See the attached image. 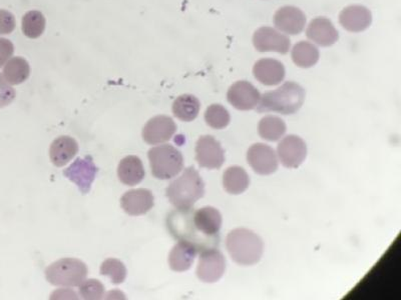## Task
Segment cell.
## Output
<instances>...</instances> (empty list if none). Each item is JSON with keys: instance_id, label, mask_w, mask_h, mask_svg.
Returning <instances> with one entry per match:
<instances>
[{"instance_id": "cell-1", "label": "cell", "mask_w": 401, "mask_h": 300, "mask_svg": "<svg viewBox=\"0 0 401 300\" xmlns=\"http://www.w3.org/2000/svg\"><path fill=\"white\" fill-rule=\"evenodd\" d=\"M222 222L220 212L211 207L198 210L193 207L176 210L167 220L171 234L178 240L195 245L199 252L218 247Z\"/></svg>"}, {"instance_id": "cell-2", "label": "cell", "mask_w": 401, "mask_h": 300, "mask_svg": "<svg viewBox=\"0 0 401 300\" xmlns=\"http://www.w3.org/2000/svg\"><path fill=\"white\" fill-rule=\"evenodd\" d=\"M305 100V90L293 81H287L280 88L261 95L256 110L259 113H277L290 115L302 108Z\"/></svg>"}, {"instance_id": "cell-3", "label": "cell", "mask_w": 401, "mask_h": 300, "mask_svg": "<svg viewBox=\"0 0 401 300\" xmlns=\"http://www.w3.org/2000/svg\"><path fill=\"white\" fill-rule=\"evenodd\" d=\"M226 247L237 264L250 267L260 262L264 252L263 240L252 230L237 228L227 235Z\"/></svg>"}, {"instance_id": "cell-4", "label": "cell", "mask_w": 401, "mask_h": 300, "mask_svg": "<svg viewBox=\"0 0 401 300\" xmlns=\"http://www.w3.org/2000/svg\"><path fill=\"white\" fill-rule=\"evenodd\" d=\"M166 192L177 210H189L205 195V183L195 168L188 167L170 183Z\"/></svg>"}, {"instance_id": "cell-5", "label": "cell", "mask_w": 401, "mask_h": 300, "mask_svg": "<svg viewBox=\"0 0 401 300\" xmlns=\"http://www.w3.org/2000/svg\"><path fill=\"white\" fill-rule=\"evenodd\" d=\"M148 157L152 173L158 180H171L183 170V155L173 145L154 146L149 150Z\"/></svg>"}, {"instance_id": "cell-6", "label": "cell", "mask_w": 401, "mask_h": 300, "mask_svg": "<svg viewBox=\"0 0 401 300\" xmlns=\"http://www.w3.org/2000/svg\"><path fill=\"white\" fill-rule=\"evenodd\" d=\"M88 267L81 260L62 259L46 269L47 281L56 286L76 287L88 276Z\"/></svg>"}, {"instance_id": "cell-7", "label": "cell", "mask_w": 401, "mask_h": 300, "mask_svg": "<svg viewBox=\"0 0 401 300\" xmlns=\"http://www.w3.org/2000/svg\"><path fill=\"white\" fill-rule=\"evenodd\" d=\"M225 271V257L217 247H211L200 252L197 276L201 281L214 284L222 279Z\"/></svg>"}, {"instance_id": "cell-8", "label": "cell", "mask_w": 401, "mask_h": 300, "mask_svg": "<svg viewBox=\"0 0 401 300\" xmlns=\"http://www.w3.org/2000/svg\"><path fill=\"white\" fill-rule=\"evenodd\" d=\"M196 160L201 167L219 170L225 162V152L213 136H201L197 141Z\"/></svg>"}, {"instance_id": "cell-9", "label": "cell", "mask_w": 401, "mask_h": 300, "mask_svg": "<svg viewBox=\"0 0 401 300\" xmlns=\"http://www.w3.org/2000/svg\"><path fill=\"white\" fill-rule=\"evenodd\" d=\"M99 168L94 163L91 155L84 158H77L69 168L64 170V175L72 182L76 183L83 195L91 190Z\"/></svg>"}, {"instance_id": "cell-10", "label": "cell", "mask_w": 401, "mask_h": 300, "mask_svg": "<svg viewBox=\"0 0 401 300\" xmlns=\"http://www.w3.org/2000/svg\"><path fill=\"white\" fill-rule=\"evenodd\" d=\"M278 160L285 167L297 168L307 156V146L302 138L296 135L285 136L279 143L277 148Z\"/></svg>"}, {"instance_id": "cell-11", "label": "cell", "mask_w": 401, "mask_h": 300, "mask_svg": "<svg viewBox=\"0 0 401 300\" xmlns=\"http://www.w3.org/2000/svg\"><path fill=\"white\" fill-rule=\"evenodd\" d=\"M253 43L256 51L260 52H278L288 53L291 47L290 39L272 27H261L253 36Z\"/></svg>"}, {"instance_id": "cell-12", "label": "cell", "mask_w": 401, "mask_h": 300, "mask_svg": "<svg viewBox=\"0 0 401 300\" xmlns=\"http://www.w3.org/2000/svg\"><path fill=\"white\" fill-rule=\"evenodd\" d=\"M176 131L177 125L170 116H154L144 125L143 138L148 145H163L172 140Z\"/></svg>"}, {"instance_id": "cell-13", "label": "cell", "mask_w": 401, "mask_h": 300, "mask_svg": "<svg viewBox=\"0 0 401 300\" xmlns=\"http://www.w3.org/2000/svg\"><path fill=\"white\" fill-rule=\"evenodd\" d=\"M247 161L253 170L260 175H270L278 170L277 153L263 143L253 145L249 148Z\"/></svg>"}, {"instance_id": "cell-14", "label": "cell", "mask_w": 401, "mask_h": 300, "mask_svg": "<svg viewBox=\"0 0 401 300\" xmlns=\"http://www.w3.org/2000/svg\"><path fill=\"white\" fill-rule=\"evenodd\" d=\"M227 98L231 105L238 110H252L257 108L261 94L252 83L241 81L229 88Z\"/></svg>"}, {"instance_id": "cell-15", "label": "cell", "mask_w": 401, "mask_h": 300, "mask_svg": "<svg viewBox=\"0 0 401 300\" xmlns=\"http://www.w3.org/2000/svg\"><path fill=\"white\" fill-rule=\"evenodd\" d=\"M276 29L288 36H297L303 31L306 16L301 9L295 6L281 7L274 16Z\"/></svg>"}, {"instance_id": "cell-16", "label": "cell", "mask_w": 401, "mask_h": 300, "mask_svg": "<svg viewBox=\"0 0 401 300\" xmlns=\"http://www.w3.org/2000/svg\"><path fill=\"white\" fill-rule=\"evenodd\" d=\"M154 195L151 190L139 188L124 193L121 200L124 212L132 217L146 214L154 207Z\"/></svg>"}, {"instance_id": "cell-17", "label": "cell", "mask_w": 401, "mask_h": 300, "mask_svg": "<svg viewBox=\"0 0 401 300\" xmlns=\"http://www.w3.org/2000/svg\"><path fill=\"white\" fill-rule=\"evenodd\" d=\"M306 36L308 39L319 46L328 47L333 46L340 38L332 22L325 17H317L309 24Z\"/></svg>"}, {"instance_id": "cell-18", "label": "cell", "mask_w": 401, "mask_h": 300, "mask_svg": "<svg viewBox=\"0 0 401 300\" xmlns=\"http://www.w3.org/2000/svg\"><path fill=\"white\" fill-rule=\"evenodd\" d=\"M253 73L259 83L264 86H272L282 83L286 71L280 61L272 58H264L255 63Z\"/></svg>"}, {"instance_id": "cell-19", "label": "cell", "mask_w": 401, "mask_h": 300, "mask_svg": "<svg viewBox=\"0 0 401 300\" xmlns=\"http://www.w3.org/2000/svg\"><path fill=\"white\" fill-rule=\"evenodd\" d=\"M341 26L350 32L365 31L372 22V14L370 9L362 6H350L341 11Z\"/></svg>"}, {"instance_id": "cell-20", "label": "cell", "mask_w": 401, "mask_h": 300, "mask_svg": "<svg viewBox=\"0 0 401 300\" xmlns=\"http://www.w3.org/2000/svg\"><path fill=\"white\" fill-rule=\"evenodd\" d=\"M198 252L195 245L179 240L178 244L173 247L169 255V264L171 269L176 272H184L190 269Z\"/></svg>"}, {"instance_id": "cell-21", "label": "cell", "mask_w": 401, "mask_h": 300, "mask_svg": "<svg viewBox=\"0 0 401 300\" xmlns=\"http://www.w3.org/2000/svg\"><path fill=\"white\" fill-rule=\"evenodd\" d=\"M77 151H79V145L76 140L71 136H59L52 141L49 156L54 165L62 167L74 160Z\"/></svg>"}, {"instance_id": "cell-22", "label": "cell", "mask_w": 401, "mask_h": 300, "mask_svg": "<svg viewBox=\"0 0 401 300\" xmlns=\"http://www.w3.org/2000/svg\"><path fill=\"white\" fill-rule=\"evenodd\" d=\"M144 175L146 172H144L143 162L138 156H126L119 162L118 167L119 180L128 187H134L143 182Z\"/></svg>"}, {"instance_id": "cell-23", "label": "cell", "mask_w": 401, "mask_h": 300, "mask_svg": "<svg viewBox=\"0 0 401 300\" xmlns=\"http://www.w3.org/2000/svg\"><path fill=\"white\" fill-rule=\"evenodd\" d=\"M223 185L227 192L238 195L245 192L250 185V177L240 166H231L224 172Z\"/></svg>"}, {"instance_id": "cell-24", "label": "cell", "mask_w": 401, "mask_h": 300, "mask_svg": "<svg viewBox=\"0 0 401 300\" xmlns=\"http://www.w3.org/2000/svg\"><path fill=\"white\" fill-rule=\"evenodd\" d=\"M201 103L196 96L183 94L174 101L173 113L182 121L190 123L195 120L200 113Z\"/></svg>"}, {"instance_id": "cell-25", "label": "cell", "mask_w": 401, "mask_h": 300, "mask_svg": "<svg viewBox=\"0 0 401 300\" xmlns=\"http://www.w3.org/2000/svg\"><path fill=\"white\" fill-rule=\"evenodd\" d=\"M29 74H31V68L26 59L22 57H14L4 66L2 76L11 86H19L29 78Z\"/></svg>"}, {"instance_id": "cell-26", "label": "cell", "mask_w": 401, "mask_h": 300, "mask_svg": "<svg viewBox=\"0 0 401 300\" xmlns=\"http://www.w3.org/2000/svg\"><path fill=\"white\" fill-rule=\"evenodd\" d=\"M294 63L301 68H312L318 63L319 51L317 47L308 41L296 43L291 52Z\"/></svg>"}, {"instance_id": "cell-27", "label": "cell", "mask_w": 401, "mask_h": 300, "mask_svg": "<svg viewBox=\"0 0 401 300\" xmlns=\"http://www.w3.org/2000/svg\"><path fill=\"white\" fill-rule=\"evenodd\" d=\"M259 135L263 140L277 141L283 138L286 133V125L282 119L277 116L268 115L261 119L258 126Z\"/></svg>"}, {"instance_id": "cell-28", "label": "cell", "mask_w": 401, "mask_h": 300, "mask_svg": "<svg viewBox=\"0 0 401 300\" xmlns=\"http://www.w3.org/2000/svg\"><path fill=\"white\" fill-rule=\"evenodd\" d=\"M21 29L24 36L29 38H39L46 29L44 14L36 11L26 12L22 17Z\"/></svg>"}, {"instance_id": "cell-29", "label": "cell", "mask_w": 401, "mask_h": 300, "mask_svg": "<svg viewBox=\"0 0 401 300\" xmlns=\"http://www.w3.org/2000/svg\"><path fill=\"white\" fill-rule=\"evenodd\" d=\"M207 125L214 130H223L230 123V113L220 104H212L205 113Z\"/></svg>"}, {"instance_id": "cell-30", "label": "cell", "mask_w": 401, "mask_h": 300, "mask_svg": "<svg viewBox=\"0 0 401 300\" xmlns=\"http://www.w3.org/2000/svg\"><path fill=\"white\" fill-rule=\"evenodd\" d=\"M101 274L109 277L114 284H121L127 279V269L121 260L109 259L102 264Z\"/></svg>"}, {"instance_id": "cell-31", "label": "cell", "mask_w": 401, "mask_h": 300, "mask_svg": "<svg viewBox=\"0 0 401 300\" xmlns=\"http://www.w3.org/2000/svg\"><path fill=\"white\" fill-rule=\"evenodd\" d=\"M79 286V296L83 299L96 300L104 299V286L96 279H84Z\"/></svg>"}, {"instance_id": "cell-32", "label": "cell", "mask_w": 401, "mask_h": 300, "mask_svg": "<svg viewBox=\"0 0 401 300\" xmlns=\"http://www.w3.org/2000/svg\"><path fill=\"white\" fill-rule=\"evenodd\" d=\"M16 96V89L12 88L11 84L7 83L4 76L0 73V108L9 105Z\"/></svg>"}, {"instance_id": "cell-33", "label": "cell", "mask_w": 401, "mask_h": 300, "mask_svg": "<svg viewBox=\"0 0 401 300\" xmlns=\"http://www.w3.org/2000/svg\"><path fill=\"white\" fill-rule=\"evenodd\" d=\"M16 21L14 14L0 9V36L11 33L16 29Z\"/></svg>"}, {"instance_id": "cell-34", "label": "cell", "mask_w": 401, "mask_h": 300, "mask_svg": "<svg viewBox=\"0 0 401 300\" xmlns=\"http://www.w3.org/2000/svg\"><path fill=\"white\" fill-rule=\"evenodd\" d=\"M14 46L11 41L0 38V68L6 66L7 61L14 56Z\"/></svg>"}, {"instance_id": "cell-35", "label": "cell", "mask_w": 401, "mask_h": 300, "mask_svg": "<svg viewBox=\"0 0 401 300\" xmlns=\"http://www.w3.org/2000/svg\"><path fill=\"white\" fill-rule=\"evenodd\" d=\"M51 299H79V294L74 290L66 287V289H59L56 290L51 294Z\"/></svg>"}]
</instances>
